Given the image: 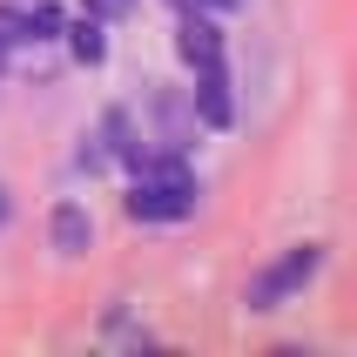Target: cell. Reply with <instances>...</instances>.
I'll return each instance as SVG.
<instances>
[{
    "label": "cell",
    "instance_id": "obj_3",
    "mask_svg": "<svg viewBox=\"0 0 357 357\" xmlns=\"http://www.w3.org/2000/svg\"><path fill=\"white\" fill-rule=\"evenodd\" d=\"M176 47H182V61H189V68H216V61H222L216 20L196 14V7H182V34H176Z\"/></svg>",
    "mask_w": 357,
    "mask_h": 357
},
{
    "label": "cell",
    "instance_id": "obj_12",
    "mask_svg": "<svg viewBox=\"0 0 357 357\" xmlns=\"http://www.w3.org/2000/svg\"><path fill=\"white\" fill-rule=\"evenodd\" d=\"M0 61H7V40H0Z\"/></svg>",
    "mask_w": 357,
    "mask_h": 357
},
{
    "label": "cell",
    "instance_id": "obj_8",
    "mask_svg": "<svg viewBox=\"0 0 357 357\" xmlns=\"http://www.w3.org/2000/svg\"><path fill=\"white\" fill-rule=\"evenodd\" d=\"M135 0H88V14H101V20H115V14H128Z\"/></svg>",
    "mask_w": 357,
    "mask_h": 357
},
{
    "label": "cell",
    "instance_id": "obj_9",
    "mask_svg": "<svg viewBox=\"0 0 357 357\" xmlns=\"http://www.w3.org/2000/svg\"><path fill=\"white\" fill-rule=\"evenodd\" d=\"M196 7H243V0H196Z\"/></svg>",
    "mask_w": 357,
    "mask_h": 357
},
{
    "label": "cell",
    "instance_id": "obj_6",
    "mask_svg": "<svg viewBox=\"0 0 357 357\" xmlns=\"http://www.w3.org/2000/svg\"><path fill=\"white\" fill-rule=\"evenodd\" d=\"M47 229H54V250H61V257H81V250H88V236H95V222H88V209H81V202H61Z\"/></svg>",
    "mask_w": 357,
    "mask_h": 357
},
{
    "label": "cell",
    "instance_id": "obj_4",
    "mask_svg": "<svg viewBox=\"0 0 357 357\" xmlns=\"http://www.w3.org/2000/svg\"><path fill=\"white\" fill-rule=\"evenodd\" d=\"M54 34H61V14L47 0H34V7H0V40H54Z\"/></svg>",
    "mask_w": 357,
    "mask_h": 357
},
{
    "label": "cell",
    "instance_id": "obj_1",
    "mask_svg": "<svg viewBox=\"0 0 357 357\" xmlns=\"http://www.w3.org/2000/svg\"><path fill=\"white\" fill-rule=\"evenodd\" d=\"M135 189H128V216L135 222H182L196 209V176L176 155H135Z\"/></svg>",
    "mask_w": 357,
    "mask_h": 357
},
{
    "label": "cell",
    "instance_id": "obj_7",
    "mask_svg": "<svg viewBox=\"0 0 357 357\" xmlns=\"http://www.w3.org/2000/svg\"><path fill=\"white\" fill-rule=\"evenodd\" d=\"M68 47H75L81 68H95V61L108 54V40H101V14H81L75 27H68Z\"/></svg>",
    "mask_w": 357,
    "mask_h": 357
},
{
    "label": "cell",
    "instance_id": "obj_5",
    "mask_svg": "<svg viewBox=\"0 0 357 357\" xmlns=\"http://www.w3.org/2000/svg\"><path fill=\"white\" fill-rule=\"evenodd\" d=\"M196 115L209 121V128H229V121H236V108H229V75H222V61H216V68H196Z\"/></svg>",
    "mask_w": 357,
    "mask_h": 357
},
{
    "label": "cell",
    "instance_id": "obj_10",
    "mask_svg": "<svg viewBox=\"0 0 357 357\" xmlns=\"http://www.w3.org/2000/svg\"><path fill=\"white\" fill-rule=\"evenodd\" d=\"M0 222H7V196H0Z\"/></svg>",
    "mask_w": 357,
    "mask_h": 357
},
{
    "label": "cell",
    "instance_id": "obj_11",
    "mask_svg": "<svg viewBox=\"0 0 357 357\" xmlns=\"http://www.w3.org/2000/svg\"><path fill=\"white\" fill-rule=\"evenodd\" d=\"M176 7H196V0H176Z\"/></svg>",
    "mask_w": 357,
    "mask_h": 357
},
{
    "label": "cell",
    "instance_id": "obj_2",
    "mask_svg": "<svg viewBox=\"0 0 357 357\" xmlns=\"http://www.w3.org/2000/svg\"><path fill=\"white\" fill-rule=\"evenodd\" d=\"M317 263H324V243H297V250H283L263 277H250V290H243V303L250 310H277L283 297H297L303 283L317 277Z\"/></svg>",
    "mask_w": 357,
    "mask_h": 357
}]
</instances>
